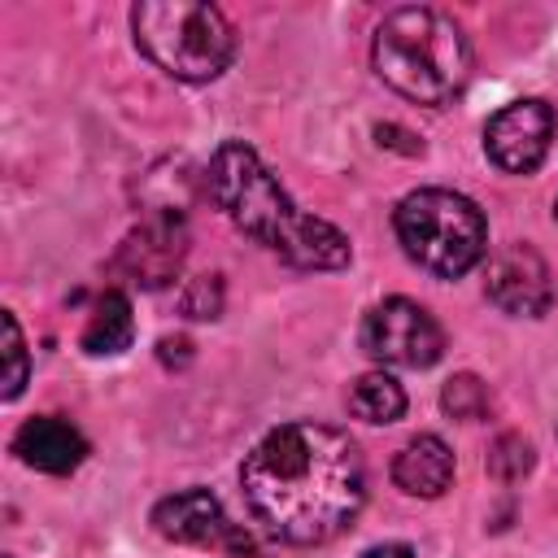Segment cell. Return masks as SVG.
Masks as SVG:
<instances>
[{"label":"cell","mask_w":558,"mask_h":558,"mask_svg":"<svg viewBox=\"0 0 558 558\" xmlns=\"http://www.w3.org/2000/svg\"><path fill=\"white\" fill-rule=\"evenodd\" d=\"M484 292L488 301L501 310V314H514V318H541L549 305H554V283H549V266L545 257L514 240V244H501L488 266H484Z\"/></svg>","instance_id":"cell-9"},{"label":"cell","mask_w":558,"mask_h":558,"mask_svg":"<svg viewBox=\"0 0 558 558\" xmlns=\"http://www.w3.org/2000/svg\"><path fill=\"white\" fill-rule=\"evenodd\" d=\"M362 558H414V549H410V545H397V541H392V545H375V549H366Z\"/></svg>","instance_id":"cell-19"},{"label":"cell","mask_w":558,"mask_h":558,"mask_svg":"<svg viewBox=\"0 0 558 558\" xmlns=\"http://www.w3.org/2000/svg\"><path fill=\"white\" fill-rule=\"evenodd\" d=\"M135 48L179 83H209L235 57V31L218 4L140 0L131 9Z\"/></svg>","instance_id":"cell-4"},{"label":"cell","mask_w":558,"mask_h":558,"mask_svg":"<svg viewBox=\"0 0 558 558\" xmlns=\"http://www.w3.org/2000/svg\"><path fill=\"white\" fill-rule=\"evenodd\" d=\"M240 493L253 523L283 545H327L366 501V462L349 432L296 418L266 432L244 466Z\"/></svg>","instance_id":"cell-1"},{"label":"cell","mask_w":558,"mask_h":558,"mask_svg":"<svg viewBox=\"0 0 558 558\" xmlns=\"http://www.w3.org/2000/svg\"><path fill=\"white\" fill-rule=\"evenodd\" d=\"M187 222L179 209H153L140 227L126 231V240L113 253V275L131 288H166L179 279L187 262Z\"/></svg>","instance_id":"cell-7"},{"label":"cell","mask_w":558,"mask_h":558,"mask_svg":"<svg viewBox=\"0 0 558 558\" xmlns=\"http://www.w3.org/2000/svg\"><path fill=\"white\" fill-rule=\"evenodd\" d=\"M392 484L405 497H440L453 484V449L432 432L405 440L392 458Z\"/></svg>","instance_id":"cell-12"},{"label":"cell","mask_w":558,"mask_h":558,"mask_svg":"<svg viewBox=\"0 0 558 558\" xmlns=\"http://www.w3.org/2000/svg\"><path fill=\"white\" fill-rule=\"evenodd\" d=\"M440 410L449 414V418H458V423H475V418H484L488 410H493V397H488V388H484V379L480 375H453V379H445V388H440Z\"/></svg>","instance_id":"cell-15"},{"label":"cell","mask_w":558,"mask_h":558,"mask_svg":"<svg viewBox=\"0 0 558 558\" xmlns=\"http://www.w3.org/2000/svg\"><path fill=\"white\" fill-rule=\"evenodd\" d=\"M554 126L558 118L545 100L536 96L510 100L484 122V153L506 174H532L554 144Z\"/></svg>","instance_id":"cell-8"},{"label":"cell","mask_w":558,"mask_h":558,"mask_svg":"<svg viewBox=\"0 0 558 558\" xmlns=\"http://www.w3.org/2000/svg\"><path fill=\"white\" fill-rule=\"evenodd\" d=\"M205 187L214 205L262 248L279 253L296 270H340L349 266L353 248L340 227H331L318 214L296 209V201L283 192V183L270 174V166L240 140H227L214 148L205 166Z\"/></svg>","instance_id":"cell-2"},{"label":"cell","mask_w":558,"mask_h":558,"mask_svg":"<svg viewBox=\"0 0 558 558\" xmlns=\"http://www.w3.org/2000/svg\"><path fill=\"white\" fill-rule=\"evenodd\" d=\"M488 471L497 475V480H523L527 471H532V445L523 440V436H514V432H506V436H497L493 440V449H488Z\"/></svg>","instance_id":"cell-18"},{"label":"cell","mask_w":558,"mask_h":558,"mask_svg":"<svg viewBox=\"0 0 558 558\" xmlns=\"http://www.w3.org/2000/svg\"><path fill=\"white\" fill-rule=\"evenodd\" d=\"M0 331H4V388L0 397L13 401L22 388H26V375H31V362H26V340H22V327L13 318V310L0 314Z\"/></svg>","instance_id":"cell-16"},{"label":"cell","mask_w":558,"mask_h":558,"mask_svg":"<svg viewBox=\"0 0 558 558\" xmlns=\"http://www.w3.org/2000/svg\"><path fill=\"white\" fill-rule=\"evenodd\" d=\"M371 65L397 96L440 109L471 78V44L449 13L405 4L375 26Z\"/></svg>","instance_id":"cell-3"},{"label":"cell","mask_w":558,"mask_h":558,"mask_svg":"<svg viewBox=\"0 0 558 558\" xmlns=\"http://www.w3.org/2000/svg\"><path fill=\"white\" fill-rule=\"evenodd\" d=\"M357 336H362V349L375 362H388V366L423 371V366L440 362V353H445L440 323L418 301H410V296H388L375 310H366Z\"/></svg>","instance_id":"cell-6"},{"label":"cell","mask_w":558,"mask_h":558,"mask_svg":"<svg viewBox=\"0 0 558 558\" xmlns=\"http://www.w3.org/2000/svg\"><path fill=\"white\" fill-rule=\"evenodd\" d=\"M554 218H558V196H554Z\"/></svg>","instance_id":"cell-20"},{"label":"cell","mask_w":558,"mask_h":558,"mask_svg":"<svg viewBox=\"0 0 558 558\" xmlns=\"http://www.w3.org/2000/svg\"><path fill=\"white\" fill-rule=\"evenodd\" d=\"M179 314L183 318H218L222 314V275H196L179 292Z\"/></svg>","instance_id":"cell-17"},{"label":"cell","mask_w":558,"mask_h":558,"mask_svg":"<svg viewBox=\"0 0 558 558\" xmlns=\"http://www.w3.org/2000/svg\"><path fill=\"white\" fill-rule=\"evenodd\" d=\"M157 536L174 545H201V549H248V536L227 519L222 501L209 488H183L153 506Z\"/></svg>","instance_id":"cell-10"},{"label":"cell","mask_w":558,"mask_h":558,"mask_svg":"<svg viewBox=\"0 0 558 558\" xmlns=\"http://www.w3.org/2000/svg\"><path fill=\"white\" fill-rule=\"evenodd\" d=\"M392 231L405 257L436 279H462L488 253L484 209L453 187L405 192L392 209Z\"/></svg>","instance_id":"cell-5"},{"label":"cell","mask_w":558,"mask_h":558,"mask_svg":"<svg viewBox=\"0 0 558 558\" xmlns=\"http://www.w3.org/2000/svg\"><path fill=\"white\" fill-rule=\"evenodd\" d=\"M13 453L31 466V471H44V475H70L83 466L87 458V436L70 423V418H57V414H35L17 427L13 436Z\"/></svg>","instance_id":"cell-11"},{"label":"cell","mask_w":558,"mask_h":558,"mask_svg":"<svg viewBox=\"0 0 558 558\" xmlns=\"http://www.w3.org/2000/svg\"><path fill=\"white\" fill-rule=\"evenodd\" d=\"M131 336H135V318H131L126 292L105 288V292L96 296L87 323H83V349H87L92 357H113V353H122V349L131 344Z\"/></svg>","instance_id":"cell-13"},{"label":"cell","mask_w":558,"mask_h":558,"mask_svg":"<svg viewBox=\"0 0 558 558\" xmlns=\"http://www.w3.org/2000/svg\"><path fill=\"white\" fill-rule=\"evenodd\" d=\"M349 414L362 423H397L405 414V388L388 371H366L349 388Z\"/></svg>","instance_id":"cell-14"}]
</instances>
